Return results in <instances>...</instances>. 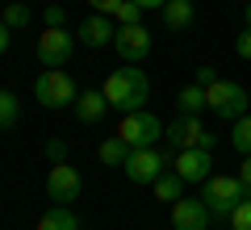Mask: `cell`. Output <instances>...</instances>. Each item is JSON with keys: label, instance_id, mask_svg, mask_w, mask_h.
Segmentation results:
<instances>
[{"label": "cell", "instance_id": "e0dca14e", "mask_svg": "<svg viewBox=\"0 0 251 230\" xmlns=\"http://www.w3.org/2000/svg\"><path fill=\"white\" fill-rule=\"evenodd\" d=\"M97 159L105 163V168H122V163L130 159V147H126V142L113 134V138H105V142L97 147Z\"/></svg>", "mask_w": 251, "mask_h": 230}, {"label": "cell", "instance_id": "cb8c5ba5", "mask_svg": "<svg viewBox=\"0 0 251 230\" xmlns=\"http://www.w3.org/2000/svg\"><path fill=\"white\" fill-rule=\"evenodd\" d=\"M42 21H46V29H67V26H63V21H67L63 4H46V9H42Z\"/></svg>", "mask_w": 251, "mask_h": 230}, {"label": "cell", "instance_id": "44dd1931", "mask_svg": "<svg viewBox=\"0 0 251 230\" xmlns=\"http://www.w3.org/2000/svg\"><path fill=\"white\" fill-rule=\"evenodd\" d=\"M230 147L239 155H251V113L234 117V130H230Z\"/></svg>", "mask_w": 251, "mask_h": 230}, {"label": "cell", "instance_id": "1f68e13d", "mask_svg": "<svg viewBox=\"0 0 251 230\" xmlns=\"http://www.w3.org/2000/svg\"><path fill=\"white\" fill-rule=\"evenodd\" d=\"M138 4H143V9H163L168 0H138Z\"/></svg>", "mask_w": 251, "mask_h": 230}, {"label": "cell", "instance_id": "7c38bea8", "mask_svg": "<svg viewBox=\"0 0 251 230\" xmlns=\"http://www.w3.org/2000/svg\"><path fill=\"white\" fill-rule=\"evenodd\" d=\"M209 205L201 197H180L172 205V230H209Z\"/></svg>", "mask_w": 251, "mask_h": 230}, {"label": "cell", "instance_id": "d6986e66", "mask_svg": "<svg viewBox=\"0 0 251 230\" xmlns=\"http://www.w3.org/2000/svg\"><path fill=\"white\" fill-rule=\"evenodd\" d=\"M205 109V88L201 84H188L176 92V113H201Z\"/></svg>", "mask_w": 251, "mask_h": 230}, {"label": "cell", "instance_id": "2e32d148", "mask_svg": "<svg viewBox=\"0 0 251 230\" xmlns=\"http://www.w3.org/2000/svg\"><path fill=\"white\" fill-rule=\"evenodd\" d=\"M38 230H80V218L72 213V205H50L38 218Z\"/></svg>", "mask_w": 251, "mask_h": 230}, {"label": "cell", "instance_id": "4316f807", "mask_svg": "<svg viewBox=\"0 0 251 230\" xmlns=\"http://www.w3.org/2000/svg\"><path fill=\"white\" fill-rule=\"evenodd\" d=\"M234 54H239V59H251V26L234 38Z\"/></svg>", "mask_w": 251, "mask_h": 230}, {"label": "cell", "instance_id": "9c48e42d", "mask_svg": "<svg viewBox=\"0 0 251 230\" xmlns=\"http://www.w3.org/2000/svg\"><path fill=\"white\" fill-rule=\"evenodd\" d=\"M75 54V34H67V29H42L38 34V59H42V67H67Z\"/></svg>", "mask_w": 251, "mask_h": 230}, {"label": "cell", "instance_id": "4dcf8cb0", "mask_svg": "<svg viewBox=\"0 0 251 230\" xmlns=\"http://www.w3.org/2000/svg\"><path fill=\"white\" fill-rule=\"evenodd\" d=\"M239 180H243V184H251V155H243V168H239Z\"/></svg>", "mask_w": 251, "mask_h": 230}, {"label": "cell", "instance_id": "5b68a950", "mask_svg": "<svg viewBox=\"0 0 251 230\" xmlns=\"http://www.w3.org/2000/svg\"><path fill=\"white\" fill-rule=\"evenodd\" d=\"M34 97H38V105L42 109H67V105H75V84H72V76L63 67H46L42 76L34 80Z\"/></svg>", "mask_w": 251, "mask_h": 230}, {"label": "cell", "instance_id": "5bb4252c", "mask_svg": "<svg viewBox=\"0 0 251 230\" xmlns=\"http://www.w3.org/2000/svg\"><path fill=\"white\" fill-rule=\"evenodd\" d=\"M105 113H109L105 88H88V92H80V97H75V117H80L84 126H97Z\"/></svg>", "mask_w": 251, "mask_h": 230}, {"label": "cell", "instance_id": "83f0119b", "mask_svg": "<svg viewBox=\"0 0 251 230\" xmlns=\"http://www.w3.org/2000/svg\"><path fill=\"white\" fill-rule=\"evenodd\" d=\"M92 13H105V17H113V9H117V0H84Z\"/></svg>", "mask_w": 251, "mask_h": 230}, {"label": "cell", "instance_id": "8992f818", "mask_svg": "<svg viewBox=\"0 0 251 230\" xmlns=\"http://www.w3.org/2000/svg\"><path fill=\"white\" fill-rule=\"evenodd\" d=\"M117 138H122L130 151H138V147H155V142L163 138V122L151 113V109L122 113V122H117Z\"/></svg>", "mask_w": 251, "mask_h": 230}, {"label": "cell", "instance_id": "8fae6325", "mask_svg": "<svg viewBox=\"0 0 251 230\" xmlns=\"http://www.w3.org/2000/svg\"><path fill=\"white\" fill-rule=\"evenodd\" d=\"M209 168H214V151H205V147L176 151V163H172V172H176L184 184H205V180H209Z\"/></svg>", "mask_w": 251, "mask_h": 230}, {"label": "cell", "instance_id": "603a6c76", "mask_svg": "<svg viewBox=\"0 0 251 230\" xmlns=\"http://www.w3.org/2000/svg\"><path fill=\"white\" fill-rule=\"evenodd\" d=\"M143 4L138 0H117V9H113V21L117 26H138V17H143Z\"/></svg>", "mask_w": 251, "mask_h": 230}, {"label": "cell", "instance_id": "4fadbf2b", "mask_svg": "<svg viewBox=\"0 0 251 230\" xmlns=\"http://www.w3.org/2000/svg\"><path fill=\"white\" fill-rule=\"evenodd\" d=\"M113 34H117V26H113V17H105V13H92V17H84L80 21V29H75V38H80L84 46H109L113 42Z\"/></svg>", "mask_w": 251, "mask_h": 230}, {"label": "cell", "instance_id": "484cf974", "mask_svg": "<svg viewBox=\"0 0 251 230\" xmlns=\"http://www.w3.org/2000/svg\"><path fill=\"white\" fill-rule=\"evenodd\" d=\"M46 159H50V163H63V159H67V142H63V138H46Z\"/></svg>", "mask_w": 251, "mask_h": 230}, {"label": "cell", "instance_id": "836d02e7", "mask_svg": "<svg viewBox=\"0 0 251 230\" xmlns=\"http://www.w3.org/2000/svg\"><path fill=\"white\" fill-rule=\"evenodd\" d=\"M247 97H251V88H247Z\"/></svg>", "mask_w": 251, "mask_h": 230}, {"label": "cell", "instance_id": "ffe728a7", "mask_svg": "<svg viewBox=\"0 0 251 230\" xmlns=\"http://www.w3.org/2000/svg\"><path fill=\"white\" fill-rule=\"evenodd\" d=\"M4 26L9 29H25L29 21H34V9H29V4H21V0H9V4H4Z\"/></svg>", "mask_w": 251, "mask_h": 230}, {"label": "cell", "instance_id": "277c9868", "mask_svg": "<svg viewBox=\"0 0 251 230\" xmlns=\"http://www.w3.org/2000/svg\"><path fill=\"white\" fill-rule=\"evenodd\" d=\"M205 109L214 117H222V122H234V117L251 113V97L239 80H214L205 88Z\"/></svg>", "mask_w": 251, "mask_h": 230}, {"label": "cell", "instance_id": "d6a6232c", "mask_svg": "<svg viewBox=\"0 0 251 230\" xmlns=\"http://www.w3.org/2000/svg\"><path fill=\"white\" fill-rule=\"evenodd\" d=\"M243 21H247V26H251V0H247V9H243Z\"/></svg>", "mask_w": 251, "mask_h": 230}, {"label": "cell", "instance_id": "30bf717a", "mask_svg": "<svg viewBox=\"0 0 251 230\" xmlns=\"http://www.w3.org/2000/svg\"><path fill=\"white\" fill-rule=\"evenodd\" d=\"M113 51L122 54V63H143L151 54V29L138 21V26H117L113 34Z\"/></svg>", "mask_w": 251, "mask_h": 230}, {"label": "cell", "instance_id": "7a4b0ae2", "mask_svg": "<svg viewBox=\"0 0 251 230\" xmlns=\"http://www.w3.org/2000/svg\"><path fill=\"white\" fill-rule=\"evenodd\" d=\"M172 163H176V151L138 147V151H130V159L122 163V172H126L130 184H155L163 172H172Z\"/></svg>", "mask_w": 251, "mask_h": 230}, {"label": "cell", "instance_id": "ac0fdd59", "mask_svg": "<svg viewBox=\"0 0 251 230\" xmlns=\"http://www.w3.org/2000/svg\"><path fill=\"white\" fill-rule=\"evenodd\" d=\"M151 188H155V197H159V201H168V205H176L180 197H184V180H180L176 172H163Z\"/></svg>", "mask_w": 251, "mask_h": 230}, {"label": "cell", "instance_id": "3957f363", "mask_svg": "<svg viewBox=\"0 0 251 230\" xmlns=\"http://www.w3.org/2000/svg\"><path fill=\"white\" fill-rule=\"evenodd\" d=\"M247 197H251V184H243L239 176H209L201 188V201L209 205L214 218H230L239 209V201H247Z\"/></svg>", "mask_w": 251, "mask_h": 230}, {"label": "cell", "instance_id": "e575fe53", "mask_svg": "<svg viewBox=\"0 0 251 230\" xmlns=\"http://www.w3.org/2000/svg\"><path fill=\"white\" fill-rule=\"evenodd\" d=\"M4 4H9V0H4Z\"/></svg>", "mask_w": 251, "mask_h": 230}, {"label": "cell", "instance_id": "f1b7e54d", "mask_svg": "<svg viewBox=\"0 0 251 230\" xmlns=\"http://www.w3.org/2000/svg\"><path fill=\"white\" fill-rule=\"evenodd\" d=\"M214 80H218V76H214V67H197V80H193V84H201V88H209Z\"/></svg>", "mask_w": 251, "mask_h": 230}, {"label": "cell", "instance_id": "7402d4cb", "mask_svg": "<svg viewBox=\"0 0 251 230\" xmlns=\"http://www.w3.org/2000/svg\"><path fill=\"white\" fill-rule=\"evenodd\" d=\"M17 122H21V101L13 92H0V130H9Z\"/></svg>", "mask_w": 251, "mask_h": 230}, {"label": "cell", "instance_id": "ba28073f", "mask_svg": "<svg viewBox=\"0 0 251 230\" xmlns=\"http://www.w3.org/2000/svg\"><path fill=\"white\" fill-rule=\"evenodd\" d=\"M84 188V176L75 172V163H50V172H46V197H50L54 205H72L75 197H80Z\"/></svg>", "mask_w": 251, "mask_h": 230}, {"label": "cell", "instance_id": "6da1fadb", "mask_svg": "<svg viewBox=\"0 0 251 230\" xmlns=\"http://www.w3.org/2000/svg\"><path fill=\"white\" fill-rule=\"evenodd\" d=\"M105 101H109V109H117V113H138V109L151 101V80H147V71L134 67V63L109 71Z\"/></svg>", "mask_w": 251, "mask_h": 230}, {"label": "cell", "instance_id": "f546056e", "mask_svg": "<svg viewBox=\"0 0 251 230\" xmlns=\"http://www.w3.org/2000/svg\"><path fill=\"white\" fill-rule=\"evenodd\" d=\"M9 42H13V29H9V26H4V21H0V54L9 51Z\"/></svg>", "mask_w": 251, "mask_h": 230}, {"label": "cell", "instance_id": "9a60e30c", "mask_svg": "<svg viewBox=\"0 0 251 230\" xmlns=\"http://www.w3.org/2000/svg\"><path fill=\"white\" fill-rule=\"evenodd\" d=\"M159 13H163V26L176 29V34H180V29H188L193 21H197V9H193V0H168Z\"/></svg>", "mask_w": 251, "mask_h": 230}, {"label": "cell", "instance_id": "52a82bcc", "mask_svg": "<svg viewBox=\"0 0 251 230\" xmlns=\"http://www.w3.org/2000/svg\"><path fill=\"white\" fill-rule=\"evenodd\" d=\"M163 138H168V147L172 151H188V147H205V151H214V134L205 130V126L197 122V113H176L168 126H163Z\"/></svg>", "mask_w": 251, "mask_h": 230}, {"label": "cell", "instance_id": "d4e9b609", "mask_svg": "<svg viewBox=\"0 0 251 230\" xmlns=\"http://www.w3.org/2000/svg\"><path fill=\"white\" fill-rule=\"evenodd\" d=\"M230 226L234 230H251V197H247V201H239V209L230 213Z\"/></svg>", "mask_w": 251, "mask_h": 230}]
</instances>
